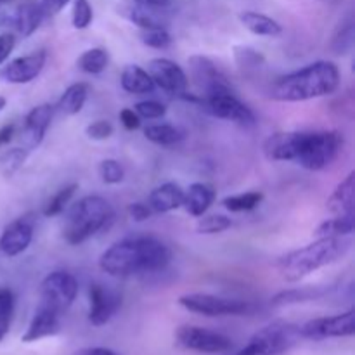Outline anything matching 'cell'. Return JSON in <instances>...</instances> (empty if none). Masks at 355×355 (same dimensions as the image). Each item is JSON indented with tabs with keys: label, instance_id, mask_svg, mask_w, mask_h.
<instances>
[{
	"label": "cell",
	"instance_id": "cell-1",
	"mask_svg": "<svg viewBox=\"0 0 355 355\" xmlns=\"http://www.w3.org/2000/svg\"><path fill=\"white\" fill-rule=\"evenodd\" d=\"M172 260L165 243L151 236L127 238L111 245L101 255L99 267L113 277H130L141 272H159Z\"/></svg>",
	"mask_w": 355,
	"mask_h": 355
},
{
	"label": "cell",
	"instance_id": "cell-2",
	"mask_svg": "<svg viewBox=\"0 0 355 355\" xmlns=\"http://www.w3.org/2000/svg\"><path fill=\"white\" fill-rule=\"evenodd\" d=\"M340 87V69L331 61H318L279 76L270 87V97L281 103H304L329 96Z\"/></svg>",
	"mask_w": 355,
	"mask_h": 355
},
{
	"label": "cell",
	"instance_id": "cell-3",
	"mask_svg": "<svg viewBox=\"0 0 355 355\" xmlns=\"http://www.w3.org/2000/svg\"><path fill=\"white\" fill-rule=\"evenodd\" d=\"M350 248L345 238H319L304 248L286 253L276 262L279 276L288 283H297L309 274L338 262Z\"/></svg>",
	"mask_w": 355,
	"mask_h": 355
},
{
	"label": "cell",
	"instance_id": "cell-4",
	"mask_svg": "<svg viewBox=\"0 0 355 355\" xmlns=\"http://www.w3.org/2000/svg\"><path fill=\"white\" fill-rule=\"evenodd\" d=\"M114 222V210L110 201L101 196H85L73 205L62 225L64 241L78 246L99 232L107 231Z\"/></svg>",
	"mask_w": 355,
	"mask_h": 355
},
{
	"label": "cell",
	"instance_id": "cell-5",
	"mask_svg": "<svg viewBox=\"0 0 355 355\" xmlns=\"http://www.w3.org/2000/svg\"><path fill=\"white\" fill-rule=\"evenodd\" d=\"M343 148V135L336 130L304 132L295 162L305 170L319 172L338 158Z\"/></svg>",
	"mask_w": 355,
	"mask_h": 355
},
{
	"label": "cell",
	"instance_id": "cell-6",
	"mask_svg": "<svg viewBox=\"0 0 355 355\" xmlns=\"http://www.w3.org/2000/svg\"><path fill=\"white\" fill-rule=\"evenodd\" d=\"M302 340L300 326L276 321L259 329L246 347L236 355H283Z\"/></svg>",
	"mask_w": 355,
	"mask_h": 355
},
{
	"label": "cell",
	"instance_id": "cell-7",
	"mask_svg": "<svg viewBox=\"0 0 355 355\" xmlns=\"http://www.w3.org/2000/svg\"><path fill=\"white\" fill-rule=\"evenodd\" d=\"M179 305L194 314L207 318H222V315H246L255 311L250 302L234 300V298L217 297L208 293H187L179 298Z\"/></svg>",
	"mask_w": 355,
	"mask_h": 355
},
{
	"label": "cell",
	"instance_id": "cell-8",
	"mask_svg": "<svg viewBox=\"0 0 355 355\" xmlns=\"http://www.w3.org/2000/svg\"><path fill=\"white\" fill-rule=\"evenodd\" d=\"M78 295V281L68 270H54L40 284V305L64 314Z\"/></svg>",
	"mask_w": 355,
	"mask_h": 355
},
{
	"label": "cell",
	"instance_id": "cell-9",
	"mask_svg": "<svg viewBox=\"0 0 355 355\" xmlns=\"http://www.w3.org/2000/svg\"><path fill=\"white\" fill-rule=\"evenodd\" d=\"M201 104H205V110L208 113L222 120L234 121L243 127L255 123L253 111L238 99L234 90H218V92L208 94V96H203Z\"/></svg>",
	"mask_w": 355,
	"mask_h": 355
},
{
	"label": "cell",
	"instance_id": "cell-10",
	"mask_svg": "<svg viewBox=\"0 0 355 355\" xmlns=\"http://www.w3.org/2000/svg\"><path fill=\"white\" fill-rule=\"evenodd\" d=\"M180 347L200 354H222L231 350L232 342L218 331L200 326H180L175 335Z\"/></svg>",
	"mask_w": 355,
	"mask_h": 355
},
{
	"label": "cell",
	"instance_id": "cell-11",
	"mask_svg": "<svg viewBox=\"0 0 355 355\" xmlns=\"http://www.w3.org/2000/svg\"><path fill=\"white\" fill-rule=\"evenodd\" d=\"M302 338L307 340H326V338H345L355 333V312L354 309L336 315L312 319L300 326Z\"/></svg>",
	"mask_w": 355,
	"mask_h": 355
},
{
	"label": "cell",
	"instance_id": "cell-12",
	"mask_svg": "<svg viewBox=\"0 0 355 355\" xmlns=\"http://www.w3.org/2000/svg\"><path fill=\"white\" fill-rule=\"evenodd\" d=\"M189 76L203 96L218 92V90H234L232 83L220 68L207 55H191L187 59Z\"/></svg>",
	"mask_w": 355,
	"mask_h": 355
},
{
	"label": "cell",
	"instance_id": "cell-13",
	"mask_svg": "<svg viewBox=\"0 0 355 355\" xmlns=\"http://www.w3.org/2000/svg\"><path fill=\"white\" fill-rule=\"evenodd\" d=\"M35 225H37L35 211H28L10 222L0 236V252L6 257H17L26 252L33 239Z\"/></svg>",
	"mask_w": 355,
	"mask_h": 355
},
{
	"label": "cell",
	"instance_id": "cell-14",
	"mask_svg": "<svg viewBox=\"0 0 355 355\" xmlns=\"http://www.w3.org/2000/svg\"><path fill=\"white\" fill-rule=\"evenodd\" d=\"M148 73L153 78V82H155V87H159L162 90L173 94V96L186 94L189 78H187L186 71L177 62L170 61L166 58L151 59L148 64Z\"/></svg>",
	"mask_w": 355,
	"mask_h": 355
},
{
	"label": "cell",
	"instance_id": "cell-15",
	"mask_svg": "<svg viewBox=\"0 0 355 355\" xmlns=\"http://www.w3.org/2000/svg\"><path fill=\"white\" fill-rule=\"evenodd\" d=\"M89 302L90 324L101 328V326L107 324L114 318L118 309L121 307V295L118 291L103 286V284L94 283L89 288Z\"/></svg>",
	"mask_w": 355,
	"mask_h": 355
},
{
	"label": "cell",
	"instance_id": "cell-16",
	"mask_svg": "<svg viewBox=\"0 0 355 355\" xmlns=\"http://www.w3.org/2000/svg\"><path fill=\"white\" fill-rule=\"evenodd\" d=\"M45 61H47V52L37 51L28 55L12 59L0 69V78L7 83H30L37 78L44 69Z\"/></svg>",
	"mask_w": 355,
	"mask_h": 355
},
{
	"label": "cell",
	"instance_id": "cell-17",
	"mask_svg": "<svg viewBox=\"0 0 355 355\" xmlns=\"http://www.w3.org/2000/svg\"><path fill=\"white\" fill-rule=\"evenodd\" d=\"M52 116H54V106H51L49 103L38 104L26 114L23 130H21V141H23V148L26 151H33L42 144L49 127H51Z\"/></svg>",
	"mask_w": 355,
	"mask_h": 355
},
{
	"label": "cell",
	"instance_id": "cell-18",
	"mask_svg": "<svg viewBox=\"0 0 355 355\" xmlns=\"http://www.w3.org/2000/svg\"><path fill=\"white\" fill-rule=\"evenodd\" d=\"M304 132H276L263 142V153L270 162H295Z\"/></svg>",
	"mask_w": 355,
	"mask_h": 355
},
{
	"label": "cell",
	"instance_id": "cell-19",
	"mask_svg": "<svg viewBox=\"0 0 355 355\" xmlns=\"http://www.w3.org/2000/svg\"><path fill=\"white\" fill-rule=\"evenodd\" d=\"M120 14L141 30L166 28V17L163 14V9L146 6L141 0H125L120 6Z\"/></svg>",
	"mask_w": 355,
	"mask_h": 355
},
{
	"label": "cell",
	"instance_id": "cell-20",
	"mask_svg": "<svg viewBox=\"0 0 355 355\" xmlns=\"http://www.w3.org/2000/svg\"><path fill=\"white\" fill-rule=\"evenodd\" d=\"M61 331V314L54 312L52 309L38 305L33 319L28 324V329L23 335V343H33L38 340L49 338Z\"/></svg>",
	"mask_w": 355,
	"mask_h": 355
},
{
	"label": "cell",
	"instance_id": "cell-21",
	"mask_svg": "<svg viewBox=\"0 0 355 355\" xmlns=\"http://www.w3.org/2000/svg\"><path fill=\"white\" fill-rule=\"evenodd\" d=\"M326 208L333 217L355 215V172H350L336 186V189L326 201Z\"/></svg>",
	"mask_w": 355,
	"mask_h": 355
},
{
	"label": "cell",
	"instance_id": "cell-22",
	"mask_svg": "<svg viewBox=\"0 0 355 355\" xmlns=\"http://www.w3.org/2000/svg\"><path fill=\"white\" fill-rule=\"evenodd\" d=\"M184 203V189L175 182H166L155 187L148 196V207L155 214H168L179 210Z\"/></svg>",
	"mask_w": 355,
	"mask_h": 355
},
{
	"label": "cell",
	"instance_id": "cell-23",
	"mask_svg": "<svg viewBox=\"0 0 355 355\" xmlns=\"http://www.w3.org/2000/svg\"><path fill=\"white\" fill-rule=\"evenodd\" d=\"M215 189L210 184L194 182L191 184L189 189L184 191V203L182 207L193 217L200 218L201 215L207 214L215 201Z\"/></svg>",
	"mask_w": 355,
	"mask_h": 355
},
{
	"label": "cell",
	"instance_id": "cell-24",
	"mask_svg": "<svg viewBox=\"0 0 355 355\" xmlns=\"http://www.w3.org/2000/svg\"><path fill=\"white\" fill-rule=\"evenodd\" d=\"M44 17L45 16L42 12L40 2L26 0V2H23L16 9V14H14V26H16L17 33L21 37L28 38L40 28Z\"/></svg>",
	"mask_w": 355,
	"mask_h": 355
},
{
	"label": "cell",
	"instance_id": "cell-25",
	"mask_svg": "<svg viewBox=\"0 0 355 355\" xmlns=\"http://www.w3.org/2000/svg\"><path fill=\"white\" fill-rule=\"evenodd\" d=\"M120 83L125 92L134 94V96H144V94H151L155 90V82L149 73L137 64L125 66L120 76Z\"/></svg>",
	"mask_w": 355,
	"mask_h": 355
},
{
	"label": "cell",
	"instance_id": "cell-26",
	"mask_svg": "<svg viewBox=\"0 0 355 355\" xmlns=\"http://www.w3.org/2000/svg\"><path fill=\"white\" fill-rule=\"evenodd\" d=\"M239 21L243 26L253 35L259 37H279L283 33V26L277 23L272 17L266 16L262 12H255V10H245L239 14Z\"/></svg>",
	"mask_w": 355,
	"mask_h": 355
},
{
	"label": "cell",
	"instance_id": "cell-27",
	"mask_svg": "<svg viewBox=\"0 0 355 355\" xmlns=\"http://www.w3.org/2000/svg\"><path fill=\"white\" fill-rule=\"evenodd\" d=\"M90 85L85 82H76L69 85L68 89L62 92V96L58 101V110L66 116H75L85 106L87 99H89Z\"/></svg>",
	"mask_w": 355,
	"mask_h": 355
},
{
	"label": "cell",
	"instance_id": "cell-28",
	"mask_svg": "<svg viewBox=\"0 0 355 355\" xmlns=\"http://www.w3.org/2000/svg\"><path fill=\"white\" fill-rule=\"evenodd\" d=\"M355 229V215L347 217H333L319 224L314 229V238H347Z\"/></svg>",
	"mask_w": 355,
	"mask_h": 355
},
{
	"label": "cell",
	"instance_id": "cell-29",
	"mask_svg": "<svg viewBox=\"0 0 355 355\" xmlns=\"http://www.w3.org/2000/svg\"><path fill=\"white\" fill-rule=\"evenodd\" d=\"M144 137L148 139V141H151L153 144L173 146L179 144L180 141L186 139V130L168 123L148 125V127L144 128Z\"/></svg>",
	"mask_w": 355,
	"mask_h": 355
},
{
	"label": "cell",
	"instance_id": "cell-30",
	"mask_svg": "<svg viewBox=\"0 0 355 355\" xmlns=\"http://www.w3.org/2000/svg\"><path fill=\"white\" fill-rule=\"evenodd\" d=\"M107 62H110V55L103 47L89 49L76 59V66L89 75H101L107 68Z\"/></svg>",
	"mask_w": 355,
	"mask_h": 355
},
{
	"label": "cell",
	"instance_id": "cell-31",
	"mask_svg": "<svg viewBox=\"0 0 355 355\" xmlns=\"http://www.w3.org/2000/svg\"><path fill=\"white\" fill-rule=\"evenodd\" d=\"M263 194L260 191H250V193H241L234 194V196L224 198L222 205L227 208L229 211H234V214H239V211H252L262 203Z\"/></svg>",
	"mask_w": 355,
	"mask_h": 355
},
{
	"label": "cell",
	"instance_id": "cell-32",
	"mask_svg": "<svg viewBox=\"0 0 355 355\" xmlns=\"http://www.w3.org/2000/svg\"><path fill=\"white\" fill-rule=\"evenodd\" d=\"M76 191H78V184L76 182H73V184H69V186L59 189L58 193H55L54 196L47 201V205H45V208H44L45 217H55V215L62 214V211H64V208L68 207L69 201H71V198L75 196Z\"/></svg>",
	"mask_w": 355,
	"mask_h": 355
},
{
	"label": "cell",
	"instance_id": "cell-33",
	"mask_svg": "<svg viewBox=\"0 0 355 355\" xmlns=\"http://www.w3.org/2000/svg\"><path fill=\"white\" fill-rule=\"evenodd\" d=\"M28 153L24 148H9L0 155V170L6 177H12L26 163Z\"/></svg>",
	"mask_w": 355,
	"mask_h": 355
},
{
	"label": "cell",
	"instance_id": "cell-34",
	"mask_svg": "<svg viewBox=\"0 0 355 355\" xmlns=\"http://www.w3.org/2000/svg\"><path fill=\"white\" fill-rule=\"evenodd\" d=\"M14 315V293L9 288H0V342L10 329Z\"/></svg>",
	"mask_w": 355,
	"mask_h": 355
},
{
	"label": "cell",
	"instance_id": "cell-35",
	"mask_svg": "<svg viewBox=\"0 0 355 355\" xmlns=\"http://www.w3.org/2000/svg\"><path fill=\"white\" fill-rule=\"evenodd\" d=\"M232 225V220L225 215H201L198 220L196 231L200 234H218V232L227 231Z\"/></svg>",
	"mask_w": 355,
	"mask_h": 355
},
{
	"label": "cell",
	"instance_id": "cell-36",
	"mask_svg": "<svg viewBox=\"0 0 355 355\" xmlns=\"http://www.w3.org/2000/svg\"><path fill=\"white\" fill-rule=\"evenodd\" d=\"M141 42L151 49L165 51L172 45V35L166 31V28H149L141 30Z\"/></svg>",
	"mask_w": 355,
	"mask_h": 355
},
{
	"label": "cell",
	"instance_id": "cell-37",
	"mask_svg": "<svg viewBox=\"0 0 355 355\" xmlns=\"http://www.w3.org/2000/svg\"><path fill=\"white\" fill-rule=\"evenodd\" d=\"M94 19V10L89 0H75L73 2V12H71V23L73 28L76 30H85L90 26Z\"/></svg>",
	"mask_w": 355,
	"mask_h": 355
},
{
	"label": "cell",
	"instance_id": "cell-38",
	"mask_svg": "<svg viewBox=\"0 0 355 355\" xmlns=\"http://www.w3.org/2000/svg\"><path fill=\"white\" fill-rule=\"evenodd\" d=\"M99 175L103 179L104 184H110V186H114V184H120L125 177V170L116 159H103L99 163Z\"/></svg>",
	"mask_w": 355,
	"mask_h": 355
},
{
	"label": "cell",
	"instance_id": "cell-39",
	"mask_svg": "<svg viewBox=\"0 0 355 355\" xmlns=\"http://www.w3.org/2000/svg\"><path fill=\"white\" fill-rule=\"evenodd\" d=\"M234 59L241 68H259L263 64V55L253 47H246V45H238L234 47Z\"/></svg>",
	"mask_w": 355,
	"mask_h": 355
},
{
	"label": "cell",
	"instance_id": "cell-40",
	"mask_svg": "<svg viewBox=\"0 0 355 355\" xmlns=\"http://www.w3.org/2000/svg\"><path fill=\"white\" fill-rule=\"evenodd\" d=\"M318 291L309 290V288H302V290H288L281 291L276 297L272 298L274 305H290V304H298V302H307L311 298L318 297Z\"/></svg>",
	"mask_w": 355,
	"mask_h": 355
},
{
	"label": "cell",
	"instance_id": "cell-41",
	"mask_svg": "<svg viewBox=\"0 0 355 355\" xmlns=\"http://www.w3.org/2000/svg\"><path fill=\"white\" fill-rule=\"evenodd\" d=\"M134 110L141 116V120H158L166 114V106L158 101H142L135 104Z\"/></svg>",
	"mask_w": 355,
	"mask_h": 355
},
{
	"label": "cell",
	"instance_id": "cell-42",
	"mask_svg": "<svg viewBox=\"0 0 355 355\" xmlns=\"http://www.w3.org/2000/svg\"><path fill=\"white\" fill-rule=\"evenodd\" d=\"M114 127L107 120H97L92 121L89 127L85 128V135L92 141H106L113 135Z\"/></svg>",
	"mask_w": 355,
	"mask_h": 355
},
{
	"label": "cell",
	"instance_id": "cell-43",
	"mask_svg": "<svg viewBox=\"0 0 355 355\" xmlns=\"http://www.w3.org/2000/svg\"><path fill=\"white\" fill-rule=\"evenodd\" d=\"M71 0H40L42 12H44L45 17H54L64 9Z\"/></svg>",
	"mask_w": 355,
	"mask_h": 355
},
{
	"label": "cell",
	"instance_id": "cell-44",
	"mask_svg": "<svg viewBox=\"0 0 355 355\" xmlns=\"http://www.w3.org/2000/svg\"><path fill=\"white\" fill-rule=\"evenodd\" d=\"M120 121L127 130H137L141 128V116L135 113V110H130V107H125V110L120 111Z\"/></svg>",
	"mask_w": 355,
	"mask_h": 355
},
{
	"label": "cell",
	"instance_id": "cell-45",
	"mask_svg": "<svg viewBox=\"0 0 355 355\" xmlns=\"http://www.w3.org/2000/svg\"><path fill=\"white\" fill-rule=\"evenodd\" d=\"M151 208L146 203H141V201H135V203L128 205V215H130L135 222H146L151 217Z\"/></svg>",
	"mask_w": 355,
	"mask_h": 355
},
{
	"label": "cell",
	"instance_id": "cell-46",
	"mask_svg": "<svg viewBox=\"0 0 355 355\" xmlns=\"http://www.w3.org/2000/svg\"><path fill=\"white\" fill-rule=\"evenodd\" d=\"M14 47H16V37L12 33L0 35V64H3L9 59Z\"/></svg>",
	"mask_w": 355,
	"mask_h": 355
},
{
	"label": "cell",
	"instance_id": "cell-47",
	"mask_svg": "<svg viewBox=\"0 0 355 355\" xmlns=\"http://www.w3.org/2000/svg\"><path fill=\"white\" fill-rule=\"evenodd\" d=\"M16 130H17V125L14 123V121L0 127V151L12 142L14 135H16Z\"/></svg>",
	"mask_w": 355,
	"mask_h": 355
},
{
	"label": "cell",
	"instance_id": "cell-48",
	"mask_svg": "<svg viewBox=\"0 0 355 355\" xmlns=\"http://www.w3.org/2000/svg\"><path fill=\"white\" fill-rule=\"evenodd\" d=\"M73 355H118L114 350L106 349V347H87V349L76 350Z\"/></svg>",
	"mask_w": 355,
	"mask_h": 355
},
{
	"label": "cell",
	"instance_id": "cell-49",
	"mask_svg": "<svg viewBox=\"0 0 355 355\" xmlns=\"http://www.w3.org/2000/svg\"><path fill=\"white\" fill-rule=\"evenodd\" d=\"M146 6L156 7V9H166L170 6V0H141Z\"/></svg>",
	"mask_w": 355,
	"mask_h": 355
},
{
	"label": "cell",
	"instance_id": "cell-50",
	"mask_svg": "<svg viewBox=\"0 0 355 355\" xmlns=\"http://www.w3.org/2000/svg\"><path fill=\"white\" fill-rule=\"evenodd\" d=\"M7 106V99L3 96H0V113H2L3 111V107Z\"/></svg>",
	"mask_w": 355,
	"mask_h": 355
},
{
	"label": "cell",
	"instance_id": "cell-51",
	"mask_svg": "<svg viewBox=\"0 0 355 355\" xmlns=\"http://www.w3.org/2000/svg\"><path fill=\"white\" fill-rule=\"evenodd\" d=\"M7 2H10V0H0V6H3V3H7Z\"/></svg>",
	"mask_w": 355,
	"mask_h": 355
}]
</instances>
